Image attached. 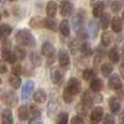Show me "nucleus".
<instances>
[{
  "label": "nucleus",
  "instance_id": "1",
  "mask_svg": "<svg viewBox=\"0 0 124 124\" xmlns=\"http://www.w3.org/2000/svg\"><path fill=\"white\" fill-rule=\"evenodd\" d=\"M15 39H16V41L19 44L29 46V47H34L36 45V40H35L34 35L31 34L29 30H26V29L19 30L15 34Z\"/></svg>",
  "mask_w": 124,
  "mask_h": 124
},
{
  "label": "nucleus",
  "instance_id": "2",
  "mask_svg": "<svg viewBox=\"0 0 124 124\" xmlns=\"http://www.w3.org/2000/svg\"><path fill=\"white\" fill-rule=\"evenodd\" d=\"M1 57H3V60L9 62V63H15V62L17 61V56L13 51V48L10 47V42H9V41H6L5 44L3 42V46H1Z\"/></svg>",
  "mask_w": 124,
  "mask_h": 124
},
{
  "label": "nucleus",
  "instance_id": "3",
  "mask_svg": "<svg viewBox=\"0 0 124 124\" xmlns=\"http://www.w3.org/2000/svg\"><path fill=\"white\" fill-rule=\"evenodd\" d=\"M103 97L101 94H98V92H96V94H93L92 91H86L82 94V103L86 104L87 107H91L94 102H102Z\"/></svg>",
  "mask_w": 124,
  "mask_h": 124
},
{
  "label": "nucleus",
  "instance_id": "4",
  "mask_svg": "<svg viewBox=\"0 0 124 124\" xmlns=\"http://www.w3.org/2000/svg\"><path fill=\"white\" fill-rule=\"evenodd\" d=\"M66 91H68L72 96L78 94V93L81 92V82L77 78H75V77L70 78L68 82H67V85H66Z\"/></svg>",
  "mask_w": 124,
  "mask_h": 124
},
{
  "label": "nucleus",
  "instance_id": "5",
  "mask_svg": "<svg viewBox=\"0 0 124 124\" xmlns=\"http://www.w3.org/2000/svg\"><path fill=\"white\" fill-rule=\"evenodd\" d=\"M83 20H85V11H82V9H81L75 15L73 20H72V27H73V30L76 32H78L82 29V26H83Z\"/></svg>",
  "mask_w": 124,
  "mask_h": 124
},
{
  "label": "nucleus",
  "instance_id": "6",
  "mask_svg": "<svg viewBox=\"0 0 124 124\" xmlns=\"http://www.w3.org/2000/svg\"><path fill=\"white\" fill-rule=\"evenodd\" d=\"M34 89H35V83H34L32 81H27L26 83L24 85L23 91H21V98H23L24 102H26V101L31 97V94H32Z\"/></svg>",
  "mask_w": 124,
  "mask_h": 124
},
{
  "label": "nucleus",
  "instance_id": "7",
  "mask_svg": "<svg viewBox=\"0 0 124 124\" xmlns=\"http://www.w3.org/2000/svg\"><path fill=\"white\" fill-rule=\"evenodd\" d=\"M103 116H104V112H103V108L102 107H96L93 108L92 112H91V123L92 124H98L102 119H103Z\"/></svg>",
  "mask_w": 124,
  "mask_h": 124
},
{
  "label": "nucleus",
  "instance_id": "8",
  "mask_svg": "<svg viewBox=\"0 0 124 124\" xmlns=\"http://www.w3.org/2000/svg\"><path fill=\"white\" fill-rule=\"evenodd\" d=\"M72 13H73V4H71L70 1H67V0H65V1H61L60 4V14L62 16H71Z\"/></svg>",
  "mask_w": 124,
  "mask_h": 124
},
{
  "label": "nucleus",
  "instance_id": "9",
  "mask_svg": "<svg viewBox=\"0 0 124 124\" xmlns=\"http://www.w3.org/2000/svg\"><path fill=\"white\" fill-rule=\"evenodd\" d=\"M56 52V50H55V46L50 42V41H46V42L42 44V46H41V54H42L45 57L47 58H51V57H54Z\"/></svg>",
  "mask_w": 124,
  "mask_h": 124
},
{
  "label": "nucleus",
  "instance_id": "10",
  "mask_svg": "<svg viewBox=\"0 0 124 124\" xmlns=\"http://www.w3.org/2000/svg\"><path fill=\"white\" fill-rule=\"evenodd\" d=\"M50 77H51V81H52L55 85H57V86L62 85V81H63V75L61 73V71H60L58 68L54 67L52 70H51Z\"/></svg>",
  "mask_w": 124,
  "mask_h": 124
},
{
  "label": "nucleus",
  "instance_id": "11",
  "mask_svg": "<svg viewBox=\"0 0 124 124\" xmlns=\"http://www.w3.org/2000/svg\"><path fill=\"white\" fill-rule=\"evenodd\" d=\"M108 86H109V88L113 89V91H120L122 87H123V83H122V79L119 78V76L113 75V76L109 78V81H108Z\"/></svg>",
  "mask_w": 124,
  "mask_h": 124
},
{
  "label": "nucleus",
  "instance_id": "12",
  "mask_svg": "<svg viewBox=\"0 0 124 124\" xmlns=\"http://www.w3.org/2000/svg\"><path fill=\"white\" fill-rule=\"evenodd\" d=\"M1 98H3V102L8 106H15L17 102L15 93H13V92H5L4 94H1Z\"/></svg>",
  "mask_w": 124,
  "mask_h": 124
},
{
  "label": "nucleus",
  "instance_id": "13",
  "mask_svg": "<svg viewBox=\"0 0 124 124\" xmlns=\"http://www.w3.org/2000/svg\"><path fill=\"white\" fill-rule=\"evenodd\" d=\"M11 26L8 25V24H3L1 26H0V44L4 42V41L10 36V34H11Z\"/></svg>",
  "mask_w": 124,
  "mask_h": 124
},
{
  "label": "nucleus",
  "instance_id": "14",
  "mask_svg": "<svg viewBox=\"0 0 124 124\" xmlns=\"http://www.w3.org/2000/svg\"><path fill=\"white\" fill-rule=\"evenodd\" d=\"M58 63L62 67H67L70 65V56L66 50H60L58 51Z\"/></svg>",
  "mask_w": 124,
  "mask_h": 124
},
{
  "label": "nucleus",
  "instance_id": "15",
  "mask_svg": "<svg viewBox=\"0 0 124 124\" xmlns=\"http://www.w3.org/2000/svg\"><path fill=\"white\" fill-rule=\"evenodd\" d=\"M14 118H13V112L10 109H4L1 113V124H13Z\"/></svg>",
  "mask_w": 124,
  "mask_h": 124
},
{
  "label": "nucleus",
  "instance_id": "16",
  "mask_svg": "<svg viewBox=\"0 0 124 124\" xmlns=\"http://www.w3.org/2000/svg\"><path fill=\"white\" fill-rule=\"evenodd\" d=\"M34 99H35L36 103H44V102H46V99H47V93L45 92V89L40 88V89H37V91L35 92Z\"/></svg>",
  "mask_w": 124,
  "mask_h": 124
},
{
  "label": "nucleus",
  "instance_id": "17",
  "mask_svg": "<svg viewBox=\"0 0 124 124\" xmlns=\"http://www.w3.org/2000/svg\"><path fill=\"white\" fill-rule=\"evenodd\" d=\"M110 24H112V29L114 32H120V31L123 30V21H122V19L120 17H113L110 20Z\"/></svg>",
  "mask_w": 124,
  "mask_h": 124
},
{
  "label": "nucleus",
  "instance_id": "18",
  "mask_svg": "<svg viewBox=\"0 0 124 124\" xmlns=\"http://www.w3.org/2000/svg\"><path fill=\"white\" fill-rule=\"evenodd\" d=\"M92 5H93V10H92L93 15L96 17H99L103 14V10H104V4H103V1H96Z\"/></svg>",
  "mask_w": 124,
  "mask_h": 124
},
{
  "label": "nucleus",
  "instance_id": "19",
  "mask_svg": "<svg viewBox=\"0 0 124 124\" xmlns=\"http://www.w3.org/2000/svg\"><path fill=\"white\" fill-rule=\"evenodd\" d=\"M57 10H58V5L55 1L47 3V5H46V14H47V16L54 17L56 15V13H57Z\"/></svg>",
  "mask_w": 124,
  "mask_h": 124
},
{
  "label": "nucleus",
  "instance_id": "20",
  "mask_svg": "<svg viewBox=\"0 0 124 124\" xmlns=\"http://www.w3.org/2000/svg\"><path fill=\"white\" fill-rule=\"evenodd\" d=\"M58 30H60V32H61V35H62V36H66V37H67V36H70V32H71L70 23L67 21V20H62L61 24H60Z\"/></svg>",
  "mask_w": 124,
  "mask_h": 124
},
{
  "label": "nucleus",
  "instance_id": "21",
  "mask_svg": "<svg viewBox=\"0 0 124 124\" xmlns=\"http://www.w3.org/2000/svg\"><path fill=\"white\" fill-rule=\"evenodd\" d=\"M44 26L47 27L48 30L51 31H57V21L54 19V17H46L44 19Z\"/></svg>",
  "mask_w": 124,
  "mask_h": 124
},
{
  "label": "nucleus",
  "instance_id": "22",
  "mask_svg": "<svg viewBox=\"0 0 124 124\" xmlns=\"http://www.w3.org/2000/svg\"><path fill=\"white\" fill-rule=\"evenodd\" d=\"M109 108H110L112 113H116V114L119 113V110H120V102H119V99L116 98V97H112L109 99Z\"/></svg>",
  "mask_w": 124,
  "mask_h": 124
},
{
  "label": "nucleus",
  "instance_id": "23",
  "mask_svg": "<svg viewBox=\"0 0 124 124\" xmlns=\"http://www.w3.org/2000/svg\"><path fill=\"white\" fill-rule=\"evenodd\" d=\"M29 25L32 29H40V27L44 26V19L40 17V16H34V17L30 19Z\"/></svg>",
  "mask_w": 124,
  "mask_h": 124
},
{
  "label": "nucleus",
  "instance_id": "24",
  "mask_svg": "<svg viewBox=\"0 0 124 124\" xmlns=\"http://www.w3.org/2000/svg\"><path fill=\"white\" fill-rule=\"evenodd\" d=\"M89 87H91L92 92H99V91L103 88V82H102V79L94 77V78H92V79H91V85H89Z\"/></svg>",
  "mask_w": 124,
  "mask_h": 124
},
{
  "label": "nucleus",
  "instance_id": "25",
  "mask_svg": "<svg viewBox=\"0 0 124 124\" xmlns=\"http://www.w3.org/2000/svg\"><path fill=\"white\" fill-rule=\"evenodd\" d=\"M17 117H19L20 120H23V122L27 120L29 117H30V114H29V107H26V106L19 107V109H17Z\"/></svg>",
  "mask_w": 124,
  "mask_h": 124
},
{
  "label": "nucleus",
  "instance_id": "26",
  "mask_svg": "<svg viewBox=\"0 0 124 124\" xmlns=\"http://www.w3.org/2000/svg\"><path fill=\"white\" fill-rule=\"evenodd\" d=\"M88 30H89V35H91V37L96 39V37H97V35H98L99 26H98V24L94 21V20L89 21V24H88Z\"/></svg>",
  "mask_w": 124,
  "mask_h": 124
},
{
  "label": "nucleus",
  "instance_id": "27",
  "mask_svg": "<svg viewBox=\"0 0 124 124\" xmlns=\"http://www.w3.org/2000/svg\"><path fill=\"white\" fill-rule=\"evenodd\" d=\"M79 50H81V52L85 56H91L92 55V47H91V45H89V42L88 41H83L81 45H79Z\"/></svg>",
  "mask_w": 124,
  "mask_h": 124
},
{
  "label": "nucleus",
  "instance_id": "28",
  "mask_svg": "<svg viewBox=\"0 0 124 124\" xmlns=\"http://www.w3.org/2000/svg\"><path fill=\"white\" fill-rule=\"evenodd\" d=\"M108 57H109V60L113 62V63H118V62H119V60H120V55H119L118 50H117L116 47H113V48L109 51Z\"/></svg>",
  "mask_w": 124,
  "mask_h": 124
},
{
  "label": "nucleus",
  "instance_id": "29",
  "mask_svg": "<svg viewBox=\"0 0 124 124\" xmlns=\"http://www.w3.org/2000/svg\"><path fill=\"white\" fill-rule=\"evenodd\" d=\"M29 114L31 116V118H40L41 116V109L36 106V104H31L29 107Z\"/></svg>",
  "mask_w": 124,
  "mask_h": 124
},
{
  "label": "nucleus",
  "instance_id": "30",
  "mask_svg": "<svg viewBox=\"0 0 124 124\" xmlns=\"http://www.w3.org/2000/svg\"><path fill=\"white\" fill-rule=\"evenodd\" d=\"M9 83L13 86V88H19L21 86V79H20L17 75H11L9 78Z\"/></svg>",
  "mask_w": 124,
  "mask_h": 124
},
{
  "label": "nucleus",
  "instance_id": "31",
  "mask_svg": "<svg viewBox=\"0 0 124 124\" xmlns=\"http://www.w3.org/2000/svg\"><path fill=\"white\" fill-rule=\"evenodd\" d=\"M99 17H101V26H102V29L106 30L109 26V24H110V15L109 14H102Z\"/></svg>",
  "mask_w": 124,
  "mask_h": 124
},
{
  "label": "nucleus",
  "instance_id": "32",
  "mask_svg": "<svg viewBox=\"0 0 124 124\" xmlns=\"http://www.w3.org/2000/svg\"><path fill=\"white\" fill-rule=\"evenodd\" d=\"M82 77H83V79H86V81H91L92 78L96 77V71L93 68H86L83 71V73H82Z\"/></svg>",
  "mask_w": 124,
  "mask_h": 124
},
{
  "label": "nucleus",
  "instance_id": "33",
  "mask_svg": "<svg viewBox=\"0 0 124 124\" xmlns=\"http://www.w3.org/2000/svg\"><path fill=\"white\" fill-rule=\"evenodd\" d=\"M56 124H68V114L66 112H61L57 116Z\"/></svg>",
  "mask_w": 124,
  "mask_h": 124
},
{
  "label": "nucleus",
  "instance_id": "34",
  "mask_svg": "<svg viewBox=\"0 0 124 124\" xmlns=\"http://www.w3.org/2000/svg\"><path fill=\"white\" fill-rule=\"evenodd\" d=\"M76 110H77V113H78V116H81V117H85V116H87V113H88V107L81 102L77 106Z\"/></svg>",
  "mask_w": 124,
  "mask_h": 124
},
{
  "label": "nucleus",
  "instance_id": "35",
  "mask_svg": "<svg viewBox=\"0 0 124 124\" xmlns=\"http://www.w3.org/2000/svg\"><path fill=\"white\" fill-rule=\"evenodd\" d=\"M101 71H102V73L104 75V76L112 75V72H113V66H112V63H103L102 67H101Z\"/></svg>",
  "mask_w": 124,
  "mask_h": 124
},
{
  "label": "nucleus",
  "instance_id": "36",
  "mask_svg": "<svg viewBox=\"0 0 124 124\" xmlns=\"http://www.w3.org/2000/svg\"><path fill=\"white\" fill-rule=\"evenodd\" d=\"M112 42V34L110 32H103L102 35V45L103 46H109Z\"/></svg>",
  "mask_w": 124,
  "mask_h": 124
},
{
  "label": "nucleus",
  "instance_id": "37",
  "mask_svg": "<svg viewBox=\"0 0 124 124\" xmlns=\"http://www.w3.org/2000/svg\"><path fill=\"white\" fill-rule=\"evenodd\" d=\"M30 61L32 62L35 66H40V65H41V62H42V61H41L40 55L36 54V52H31V54H30Z\"/></svg>",
  "mask_w": 124,
  "mask_h": 124
},
{
  "label": "nucleus",
  "instance_id": "38",
  "mask_svg": "<svg viewBox=\"0 0 124 124\" xmlns=\"http://www.w3.org/2000/svg\"><path fill=\"white\" fill-rule=\"evenodd\" d=\"M68 48L72 54H76L77 51L79 50V44L77 42V40H72L68 42Z\"/></svg>",
  "mask_w": 124,
  "mask_h": 124
},
{
  "label": "nucleus",
  "instance_id": "39",
  "mask_svg": "<svg viewBox=\"0 0 124 124\" xmlns=\"http://www.w3.org/2000/svg\"><path fill=\"white\" fill-rule=\"evenodd\" d=\"M14 52L16 54V56H17V60H24V58H25V56H26L25 50H24V48H21L20 46H16V47H15Z\"/></svg>",
  "mask_w": 124,
  "mask_h": 124
},
{
  "label": "nucleus",
  "instance_id": "40",
  "mask_svg": "<svg viewBox=\"0 0 124 124\" xmlns=\"http://www.w3.org/2000/svg\"><path fill=\"white\" fill-rule=\"evenodd\" d=\"M102 124H116V120H114V117L112 114H107L103 119V123Z\"/></svg>",
  "mask_w": 124,
  "mask_h": 124
},
{
  "label": "nucleus",
  "instance_id": "41",
  "mask_svg": "<svg viewBox=\"0 0 124 124\" xmlns=\"http://www.w3.org/2000/svg\"><path fill=\"white\" fill-rule=\"evenodd\" d=\"M71 124H85L83 117H81V116H75L73 118L71 119Z\"/></svg>",
  "mask_w": 124,
  "mask_h": 124
},
{
  "label": "nucleus",
  "instance_id": "42",
  "mask_svg": "<svg viewBox=\"0 0 124 124\" xmlns=\"http://www.w3.org/2000/svg\"><path fill=\"white\" fill-rule=\"evenodd\" d=\"M72 97H73V96H72L68 91H66V89L63 91V94H62V98H63V101H65L66 103H71V102H72Z\"/></svg>",
  "mask_w": 124,
  "mask_h": 124
},
{
  "label": "nucleus",
  "instance_id": "43",
  "mask_svg": "<svg viewBox=\"0 0 124 124\" xmlns=\"http://www.w3.org/2000/svg\"><path fill=\"white\" fill-rule=\"evenodd\" d=\"M120 6H122V4L118 1V0H116V1H113V3H112V5H110V9H112L114 13H117L118 10L120 9Z\"/></svg>",
  "mask_w": 124,
  "mask_h": 124
},
{
  "label": "nucleus",
  "instance_id": "44",
  "mask_svg": "<svg viewBox=\"0 0 124 124\" xmlns=\"http://www.w3.org/2000/svg\"><path fill=\"white\" fill-rule=\"evenodd\" d=\"M13 72H14V75L20 76V75L23 73V67L20 66V65H14L13 66Z\"/></svg>",
  "mask_w": 124,
  "mask_h": 124
},
{
  "label": "nucleus",
  "instance_id": "45",
  "mask_svg": "<svg viewBox=\"0 0 124 124\" xmlns=\"http://www.w3.org/2000/svg\"><path fill=\"white\" fill-rule=\"evenodd\" d=\"M77 36H78V40H87V37H88L87 32H86L85 30H82V29L77 32Z\"/></svg>",
  "mask_w": 124,
  "mask_h": 124
},
{
  "label": "nucleus",
  "instance_id": "46",
  "mask_svg": "<svg viewBox=\"0 0 124 124\" xmlns=\"http://www.w3.org/2000/svg\"><path fill=\"white\" fill-rule=\"evenodd\" d=\"M8 72V66H6V63L4 61H0V73H6Z\"/></svg>",
  "mask_w": 124,
  "mask_h": 124
},
{
  "label": "nucleus",
  "instance_id": "47",
  "mask_svg": "<svg viewBox=\"0 0 124 124\" xmlns=\"http://www.w3.org/2000/svg\"><path fill=\"white\" fill-rule=\"evenodd\" d=\"M29 124H44V123L39 118H31V119H29Z\"/></svg>",
  "mask_w": 124,
  "mask_h": 124
},
{
  "label": "nucleus",
  "instance_id": "48",
  "mask_svg": "<svg viewBox=\"0 0 124 124\" xmlns=\"http://www.w3.org/2000/svg\"><path fill=\"white\" fill-rule=\"evenodd\" d=\"M119 72H120L122 77L124 78V63H122V65H120V67H119Z\"/></svg>",
  "mask_w": 124,
  "mask_h": 124
},
{
  "label": "nucleus",
  "instance_id": "49",
  "mask_svg": "<svg viewBox=\"0 0 124 124\" xmlns=\"http://www.w3.org/2000/svg\"><path fill=\"white\" fill-rule=\"evenodd\" d=\"M122 21L124 23V11H123V14H122Z\"/></svg>",
  "mask_w": 124,
  "mask_h": 124
},
{
  "label": "nucleus",
  "instance_id": "50",
  "mask_svg": "<svg viewBox=\"0 0 124 124\" xmlns=\"http://www.w3.org/2000/svg\"><path fill=\"white\" fill-rule=\"evenodd\" d=\"M4 1H6V0H0V3H4Z\"/></svg>",
  "mask_w": 124,
  "mask_h": 124
},
{
  "label": "nucleus",
  "instance_id": "51",
  "mask_svg": "<svg viewBox=\"0 0 124 124\" xmlns=\"http://www.w3.org/2000/svg\"><path fill=\"white\" fill-rule=\"evenodd\" d=\"M122 118H123V119H124V113H123V116H122Z\"/></svg>",
  "mask_w": 124,
  "mask_h": 124
},
{
  "label": "nucleus",
  "instance_id": "52",
  "mask_svg": "<svg viewBox=\"0 0 124 124\" xmlns=\"http://www.w3.org/2000/svg\"><path fill=\"white\" fill-rule=\"evenodd\" d=\"M0 20H1V14H0Z\"/></svg>",
  "mask_w": 124,
  "mask_h": 124
},
{
  "label": "nucleus",
  "instance_id": "53",
  "mask_svg": "<svg viewBox=\"0 0 124 124\" xmlns=\"http://www.w3.org/2000/svg\"><path fill=\"white\" fill-rule=\"evenodd\" d=\"M0 83H1V78H0Z\"/></svg>",
  "mask_w": 124,
  "mask_h": 124
},
{
  "label": "nucleus",
  "instance_id": "54",
  "mask_svg": "<svg viewBox=\"0 0 124 124\" xmlns=\"http://www.w3.org/2000/svg\"><path fill=\"white\" fill-rule=\"evenodd\" d=\"M10 1H13V0H10Z\"/></svg>",
  "mask_w": 124,
  "mask_h": 124
}]
</instances>
